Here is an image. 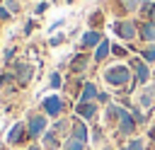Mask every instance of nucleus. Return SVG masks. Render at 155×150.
<instances>
[{"label": "nucleus", "mask_w": 155, "mask_h": 150, "mask_svg": "<svg viewBox=\"0 0 155 150\" xmlns=\"http://www.w3.org/2000/svg\"><path fill=\"white\" fill-rule=\"evenodd\" d=\"M24 123H27V133H29V140L31 143L41 140L44 133L48 131V116L46 114H39V111H29L27 119H24Z\"/></svg>", "instance_id": "f257e3e1"}, {"label": "nucleus", "mask_w": 155, "mask_h": 150, "mask_svg": "<svg viewBox=\"0 0 155 150\" xmlns=\"http://www.w3.org/2000/svg\"><path fill=\"white\" fill-rule=\"evenodd\" d=\"M27 143H31L29 133H27V123L24 121H15L10 126V131L5 133V145H10V148H24Z\"/></svg>", "instance_id": "f03ea898"}, {"label": "nucleus", "mask_w": 155, "mask_h": 150, "mask_svg": "<svg viewBox=\"0 0 155 150\" xmlns=\"http://www.w3.org/2000/svg\"><path fill=\"white\" fill-rule=\"evenodd\" d=\"M39 106H41V114H46L48 119H61L65 111V99L58 94H51V97H44Z\"/></svg>", "instance_id": "7ed1b4c3"}, {"label": "nucleus", "mask_w": 155, "mask_h": 150, "mask_svg": "<svg viewBox=\"0 0 155 150\" xmlns=\"http://www.w3.org/2000/svg\"><path fill=\"white\" fill-rule=\"evenodd\" d=\"M10 70L15 73V80H17V87H19V90L27 87V85L31 82V77H34V65L27 63V60H15V63L10 65Z\"/></svg>", "instance_id": "20e7f679"}, {"label": "nucleus", "mask_w": 155, "mask_h": 150, "mask_svg": "<svg viewBox=\"0 0 155 150\" xmlns=\"http://www.w3.org/2000/svg\"><path fill=\"white\" fill-rule=\"evenodd\" d=\"M128 77H131V70H128L126 65H111V68L104 70V80H107V85H114V87L126 85Z\"/></svg>", "instance_id": "39448f33"}, {"label": "nucleus", "mask_w": 155, "mask_h": 150, "mask_svg": "<svg viewBox=\"0 0 155 150\" xmlns=\"http://www.w3.org/2000/svg\"><path fill=\"white\" fill-rule=\"evenodd\" d=\"M75 116L82 121H92L97 116V104L94 102H78L75 104Z\"/></svg>", "instance_id": "423d86ee"}, {"label": "nucleus", "mask_w": 155, "mask_h": 150, "mask_svg": "<svg viewBox=\"0 0 155 150\" xmlns=\"http://www.w3.org/2000/svg\"><path fill=\"white\" fill-rule=\"evenodd\" d=\"M136 128V121H133V114H128L126 109L119 111V133L121 135H131Z\"/></svg>", "instance_id": "0eeeda50"}, {"label": "nucleus", "mask_w": 155, "mask_h": 150, "mask_svg": "<svg viewBox=\"0 0 155 150\" xmlns=\"http://www.w3.org/2000/svg\"><path fill=\"white\" fill-rule=\"evenodd\" d=\"M102 41H104L102 34H99L97 29H90V31L82 34V39H80V48H92V46H99Z\"/></svg>", "instance_id": "6e6552de"}, {"label": "nucleus", "mask_w": 155, "mask_h": 150, "mask_svg": "<svg viewBox=\"0 0 155 150\" xmlns=\"http://www.w3.org/2000/svg\"><path fill=\"white\" fill-rule=\"evenodd\" d=\"M61 145H63V140L58 138V133L48 128V131L44 133V138H41V148H44V150H58Z\"/></svg>", "instance_id": "1a4fd4ad"}, {"label": "nucleus", "mask_w": 155, "mask_h": 150, "mask_svg": "<svg viewBox=\"0 0 155 150\" xmlns=\"http://www.w3.org/2000/svg\"><path fill=\"white\" fill-rule=\"evenodd\" d=\"M70 138H78L82 143H87V126L82 119H73V126H70Z\"/></svg>", "instance_id": "9d476101"}, {"label": "nucleus", "mask_w": 155, "mask_h": 150, "mask_svg": "<svg viewBox=\"0 0 155 150\" xmlns=\"http://www.w3.org/2000/svg\"><path fill=\"white\" fill-rule=\"evenodd\" d=\"M114 31H116L121 39H133V36H136L133 22H116V24H114Z\"/></svg>", "instance_id": "9b49d317"}, {"label": "nucleus", "mask_w": 155, "mask_h": 150, "mask_svg": "<svg viewBox=\"0 0 155 150\" xmlns=\"http://www.w3.org/2000/svg\"><path fill=\"white\" fill-rule=\"evenodd\" d=\"M99 97V92H97V85L94 82H85L82 85V92H80V99L78 102H94Z\"/></svg>", "instance_id": "f8f14e48"}, {"label": "nucleus", "mask_w": 155, "mask_h": 150, "mask_svg": "<svg viewBox=\"0 0 155 150\" xmlns=\"http://www.w3.org/2000/svg\"><path fill=\"white\" fill-rule=\"evenodd\" d=\"M87 60H90V58H87L85 53L73 56V58H70V70H73V73H82V70L87 68Z\"/></svg>", "instance_id": "ddd939ff"}, {"label": "nucleus", "mask_w": 155, "mask_h": 150, "mask_svg": "<svg viewBox=\"0 0 155 150\" xmlns=\"http://www.w3.org/2000/svg\"><path fill=\"white\" fill-rule=\"evenodd\" d=\"M70 126H73V121H68V119H63V116H61V119H56V123L51 126V131H56L58 135H70V133H68V131H70Z\"/></svg>", "instance_id": "4468645a"}, {"label": "nucleus", "mask_w": 155, "mask_h": 150, "mask_svg": "<svg viewBox=\"0 0 155 150\" xmlns=\"http://www.w3.org/2000/svg\"><path fill=\"white\" fill-rule=\"evenodd\" d=\"M63 150H87V143H82V140L68 135V138L63 140Z\"/></svg>", "instance_id": "2eb2a0df"}, {"label": "nucleus", "mask_w": 155, "mask_h": 150, "mask_svg": "<svg viewBox=\"0 0 155 150\" xmlns=\"http://www.w3.org/2000/svg\"><path fill=\"white\" fill-rule=\"evenodd\" d=\"M109 51H111V44L104 39V41L97 46V51H94V60H97V63H99V60H104V58L109 56Z\"/></svg>", "instance_id": "dca6fc26"}, {"label": "nucleus", "mask_w": 155, "mask_h": 150, "mask_svg": "<svg viewBox=\"0 0 155 150\" xmlns=\"http://www.w3.org/2000/svg\"><path fill=\"white\" fill-rule=\"evenodd\" d=\"M15 56H17V46L12 44V46H7V48L2 51V63H5V65H12V63H15Z\"/></svg>", "instance_id": "f3484780"}, {"label": "nucleus", "mask_w": 155, "mask_h": 150, "mask_svg": "<svg viewBox=\"0 0 155 150\" xmlns=\"http://www.w3.org/2000/svg\"><path fill=\"white\" fill-rule=\"evenodd\" d=\"M133 65H136V73H138V82L140 85H145V80L150 77V73H148V68L140 63V60H133Z\"/></svg>", "instance_id": "a211bd4d"}, {"label": "nucleus", "mask_w": 155, "mask_h": 150, "mask_svg": "<svg viewBox=\"0 0 155 150\" xmlns=\"http://www.w3.org/2000/svg\"><path fill=\"white\" fill-rule=\"evenodd\" d=\"M48 87H51V90H61V87H63V75H61L58 70H53V73L48 75Z\"/></svg>", "instance_id": "6ab92c4d"}, {"label": "nucleus", "mask_w": 155, "mask_h": 150, "mask_svg": "<svg viewBox=\"0 0 155 150\" xmlns=\"http://www.w3.org/2000/svg\"><path fill=\"white\" fill-rule=\"evenodd\" d=\"M140 36L148 39V41H155V22H148L140 27Z\"/></svg>", "instance_id": "aec40b11"}, {"label": "nucleus", "mask_w": 155, "mask_h": 150, "mask_svg": "<svg viewBox=\"0 0 155 150\" xmlns=\"http://www.w3.org/2000/svg\"><path fill=\"white\" fill-rule=\"evenodd\" d=\"M2 5H5V7H7L10 12H12V15H17V12H22V2H19V0H5Z\"/></svg>", "instance_id": "412c9836"}, {"label": "nucleus", "mask_w": 155, "mask_h": 150, "mask_svg": "<svg viewBox=\"0 0 155 150\" xmlns=\"http://www.w3.org/2000/svg\"><path fill=\"white\" fill-rule=\"evenodd\" d=\"M34 29H36V19H27V24H24V29H22V34H24V36H29V34H31Z\"/></svg>", "instance_id": "4be33fe9"}, {"label": "nucleus", "mask_w": 155, "mask_h": 150, "mask_svg": "<svg viewBox=\"0 0 155 150\" xmlns=\"http://www.w3.org/2000/svg\"><path fill=\"white\" fill-rule=\"evenodd\" d=\"M63 41H65V34H56V36L48 39V46H61Z\"/></svg>", "instance_id": "5701e85b"}, {"label": "nucleus", "mask_w": 155, "mask_h": 150, "mask_svg": "<svg viewBox=\"0 0 155 150\" xmlns=\"http://www.w3.org/2000/svg\"><path fill=\"white\" fill-rule=\"evenodd\" d=\"M143 58H145L148 63H153V60H155V46H148V48L143 51Z\"/></svg>", "instance_id": "b1692460"}, {"label": "nucleus", "mask_w": 155, "mask_h": 150, "mask_svg": "<svg viewBox=\"0 0 155 150\" xmlns=\"http://www.w3.org/2000/svg\"><path fill=\"white\" fill-rule=\"evenodd\" d=\"M46 10H48V2H46V0H41V2H39V5H36V7H34V15H36V17H39V15H44V12H46Z\"/></svg>", "instance_id": "393cba45"}, {"label": "nucleus", "mask_w": 155, "mask_h": 150, "mask_svg": "<svg viewBox=\"0 0 155 150\" xmlns=\"http://www.w3.org/2000/svg\"><path fill=\"white\" fill-rule=\"evenodd\" d=\"M150 102H153V92H143L140 94V104L143 106H150Z\"/></svg>", "instance_id": "a878e982"}, {"label": "nucleus", "mask_w": 155, "mask_h": 150, "mask_svg": "<svg viewBox=\"0 0 155 150\" xmlns=\"http://www.w3.org/2000/svg\"><path fill=\"white\" fill-rule=\"evenodd\" d=\"M126 148H128V150H143V140H131Z\"/></svg>", "instance_id": "bb28decb"}, {"label": "nucleus", "mask_w": 155, "mask_h": 150, "mask_svg": "<svg viewBox=\"0 0 155 150\" xmlns=\"http://www.w3.org/2000/svg\"><path fill=\"white\" fill-rule=\"evenodd\" d=\"M63 24H65V19H56V22H53V24L48 27V31H56V29H61Z\"/></svg>", "instance_id": "cd10ccee"}, {"label": "nucleus", "mask_w": 155, "mask_h": 150, "mask_svg": "<svg viewBox=\"0 0 155 150\" xmlns=\"http://www.w3.org/2000/svg\"><path fill=\"white\" fill-rule=\"evenodd\" d=\"M121 2L126 5V10H133V7H136V0H121Z\"/></svg>", "instance_id": "c85d7f7f"}, {"label": "nucleus", "mask_w": 155, "mask_h": 150, "mask_svg": "<svg viewBox=\"0 0 155 150\" xmlns=\"http://www.w3.org/2000/svg\"><path fill=\"white\" fill-rule=\"evenodd\" d=\"M97 99H99V102H104V104H107V102H109V94H107V92H99V97H97Z\"/></svg>", "instance_id": "c756f323"}, {"label": "nucleus", "mask_w": 155, "mask_h": 150, "mask_svg": "<svg viewBox=\"0 0 155 150\" xmlns=\"http://www.w3.org/2000/svg\"><path fill=\"white\" fill-rule=\"evenodd\" d=\"M111 51H114V53H116V56H124V48H121V46H114V48H111Z\"/></svg>", "instance_id": "7c9ffc66"}, {"label": "nucleus", "mask_w": 155, "mask_h": 150, "mask_svg": "<svg viewBox=\"0 0 155 150\" xmlns=\"http://www.w3.org/2000/svg\"><path fill=\"white\" fill-rule=\"evenodd\" d=\"M150 17H153V22H155V5H150Z\"/></svg>", "instance_id": "2f4dec72"}, {"label": "nucleus", "mask_w": 155, "mask_h": 150, "mask_svg": "<svg viewBox=\"0 0 155 150\" xmlns=\"http://www.w3.org/2000/svg\"><path fill=\"white\" fill-rule=\"evenodd\" d=\"M121 150H128V148H126V145H124V148H121Z\"/></svg>", "instance_id": "473e14b6"}, {"label": "nucleus", "mask_w": 155, "mask_h": 150, "mask_svg": "<svg viewBox=\"0 0 155 150\" xmlns=\"http://www.w3.org/2000/svg\"><path fill=\"white\" fill-rule=\"evenodd\" d=\"M0 2H2V0H0Z\"/></svg>", "instance_id": "72a5a7b5"}, {"label": "nucleus", "mask_w": 155, "mask_h": 150, "mask_svg": "<svg viewBox=\"0 0 155 150\" xmlns=\"http://www.w3.org/2000/svg\"><path fill=\"white\" fill-rule=\"evenodd\" d=\"M107 150H109V148H107Z\"/></svg>", "instance_id": "f704fd0d"}]
</instances>
